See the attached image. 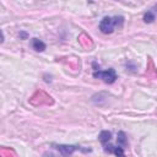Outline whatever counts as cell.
Wrapping results in <instances>:
<instances>
[{
	"instance_id": "cell-1",
	"label": "cell",
	"mask_w": 157,
	"mask_h": 157,
	"mask_svg": "<svg viewBox=\"0 0 157 157\" xmlns=\"http://www.w3.org/2000/svg\"><path fill=\"white\" fill-rule=\"evenodd\" d=\"M124 23V17L123 16H115V17H103L99 22V31L103 34H110L114 32L115 27H121Z\"/></svg>"
},
{
	"instance_id": "cell-2",
	"label": "cell",
	"mask_w": 157,
	"mask_h": 157,
	"mask_svg": "<svg viewBox=\"0 0 157 157\" xmlns=\"http://www.w3.org/2000/svg\"><path fill=\"white\" fill-rule=\"evenodd\" d=\"M53 147L64 156L72 155L75 151H82V152H90L91 151V148H83V147L77 146V145H61V144L56 145V144H53Z\"/></svg>"
},
{
	"instance_id": "cell-3",
	"label": "cell",
	"mask_w": 157,
	"mask_h": 157,
	"mask_svg": "<svg viewBox=\"0 0 157 157\" xmlns=\"http://www.w3.org/2000/svg\"><path fill=\"white\" fill-rule=\"evenodd\" d=\"M93 77L101 78L105 83H113L117 80V72H115L114 69H108V70H104V71H102V70H98V71L94 70Z\"/></svg>"
},
{
	"instance_id": "cell-4",
	"label": "cell",
	"mask_w": 157,
	"mask_h": 157,
	"mask_svg": "<svg viewBox=\"0 0 157 157\" xmlns=\"http://www.w3.org/2000/svg\"><path fill=\"white\" fill-rule=\"evenodd\" d=\"M103 148H104L105 152H108V153H114V155H117V156H124V155H125V152H124V150H123V147H121L120 145L114 146V145H110V144L108 142V144L103 145Z\"/></svg>"
},
{
	"instance_id": "cell-5",
	"label": "cell",
	"mask_w": 157,
	"mask_h": 157,
	"mask_svg": "<svg viewBox=\"0 0 157 157\" xmlns=\"http://www.w3.org/2000/svg\"><path fill=\"white\" fill-rule=\"evenodd\" d=\"M110 139H112V132L110 131H108V130L101 131V134H99V141H101L102 145L108 144L110 141Z\"/></svg>"
},
{
	"instance_id": "cell-6",
	"label": "cell",
	"mask_w": 157,
	"mask_h": 157,
	"mask_svg": "<svg viewBox=\"0 0 157 157\" xmlns=\"http://www.w3.org/2000/svg\"><path fill=\"white\" fill-rule=\"evenodd\" d=\"M32 47H33V49L36 52H43L45 49V44L38 38H33L32 39Z\"/></svg>"
},
{
	"instance_id": "cell-7",
	"label": "cell",
	"mask_w": 157,
	"mask_h": 157,
	"mask_svg": "<svg viewBox=\"0 0 157 157\" xmlns=\"http://www.w3.org/2000/svg\"><path fill=\"white\" fill-rule=\"evenodd\" d=\"M117 141H118V145H120L121 147L128 145V137H126V135H125L123 131H119V132H118Z\"/></svg>"
},
{
	"instance_id": "cell-8",
	"label": "cell",
	"mask_w": 157,
	"mask_h": 157,
	"mask_svg": "<svg viewBox=\"0 0 157 157\" xmlns=\"http://www.w3.org/2000/svg\"><path fill=\"white\" fill-rule=\"evenodd\" d=\"M155 18H156V15H155L153 11H147V12L144 15V21H145L146 23H151V22H153Z\"/></svg>"
}]
</instances>
